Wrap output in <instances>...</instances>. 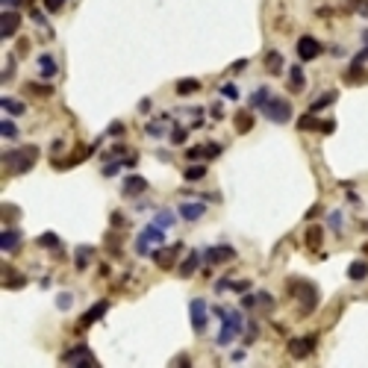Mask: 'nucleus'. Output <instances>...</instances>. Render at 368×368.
I'll list each match as a JSON object with an SVG mask.
<instances>
[{
	"label": "nucleus",
	"instance_id": "obj_1",
	"mask_svg": "<svg viewBox=\"0 0 368 368\" xmlns=\"http://www.w3.org/2000/svg\"><path fill=\"white\" fill-rule=\"evenodd\" d=\"M35 159H38V147H35V144H27V147H21V150H6V153H3V165H6L12 174L29 171V168L35 165Z\"/></svg>",
	"mask_w": 368,
	"mask_h": 368
},
{
	"label": "nucleus",
	"instance_id": "obj_2",
	"mask_svg": "<svg viewBox=\"0 0 368 368\" xmlns=\"http://www.w3.org/2000/svg\"><path fill=\"white\" fill-rule=\"evenodd\" d=\"M245 330V315L242 312H236V310H224V315H221V333H218V345L221 348H227L239 333Z\"/></svg>",
	"mask_w": 368,
	"mask_h": 368
},
{
	"label": "nucleus",
	"instance_id": "obj_3",
	"mask_svg": "<svg viewBox=\"0 0 368 368\" xmlns=\"http://www.w3.org/2000/svg\"><path fill=\"white\" fill-rule=\"evenodd\" d=\"M165 242V230L159 227V224H147L142 233H139V239H136V254L139 256H150L153 251H150V245H162Z\"/></svg>",
	"mask_w": 368,
	"mask_h": 368
},
{
	"label": "nucleus",
	"instance_id": "obj_4",
	"mask_svg": "<svg viewBox=\"0 0 368 368\" xmlns=\"http://www.w3.org/2000/svg\"><path fill=\"white\" fill-rule=\"evenodd\" d=\"M289 292L292 295H301V312L310 315L315 307H318V289L312 283H301V280H292L289 283Z\"/></svg>",
	"mask_w": 368,
	"mask_h": 368
},
{
	"label": "nucleus",
	"instance_id": "obj_5",
	"mask_svg": "<svg viewBox=\"0 0 368 368\" xmlns=\"http://www.w3.org/2000/svg\"><path fill=\"white\" fill-rule=\"evenodd\" d=\"M262 115H265L268 121H274V124H286V121L292 118V103L283 100V97H271V100L262 106Z\"/></svg>",
	"mask_w": 368,
	"mask_h": 368
},
{
	"label": "nucleus",
	"instance_id": "obj_6",
	"mask_svg": "<svg viewBox=\"0 0 368 368\" xmlns=\"http://www.w3.org/2000/svg\"><path fill=\"white\" fill-rule=\"evenodd\" d=\"M321 56V41L312 38V35H301L298 38V59L301 62H312Z\"/></svg>",
	"mask_w": 368,
	"mask_h": 368
},
{
	"label": "nucleus",
	"instance_id": "obj_7",
	"mask_svg": "<svg viewBox=\"0 0 368 368\" xmlns=\"http://www.w3.org/2000/svg\"><path fill=\"white\" fill-rule=\"evenodd\" d=\"M189 312H192V327H195V333H203V330H206V321H209V315H206V301L195 298V301L189 304Z\"/></svg>",
	"mask_w": 368,
	"mask_h": 368
},
{
	"label": "nucleus",
	"instance_id": "obj_8",
	"mask_svg": "<svg viewBox=\"0 0 368 368\" xmlns=\"http://www.w3.org/2000/svg\"><path fill=\"white\" fill-rule=\"evenodd\" d=\"M18 27H21V15L15 9H3V15H0V38H12L18 32Z\"/></svg>",
	"mask_w": 368,
	"mask_h": 368
},
{
	"label": "nucleus",
	"instance_id": "obj_9",
	"mask_svg": "<svg viewBox=\"0 0 368 368\" xmlns=\"http://www.w3.org/2000/svg\"><path fill=\"white\" fill-rule=\"evenodd\" d=\"M312 351H315V336H301V339H292V342H289V354H292L295 360H307Z\"/></svg>",
	"mask_w": 368,
	"mask_h": 368
},
{
	"label": "nucleus",
	"instance_id": "obj_10",
	"mask_svg": "<svg viewBox=\"0 0 368 368\" xmlns=\"http://www.w3.org/2000/svg\"><path fill=\"white\" fill-rule=\"evenodd\" d=\"M62 363H68V366H97V363H94V357H91V351H88L85 345L71 348V351L62 357Z\"/></svg>",
	"mask_w": 368,
	"mask_h": 368
},
{
	"label": "nucleus",
	"instance_id": "obj_11",
	"mask_svg": "<svg viewBox=\"0 0 368 368\" xmlns=\"http://www.w3.org/2000/svg\"><path fill=\"white\" fill-rule=\"evenodd\" d=\"M180 251H183V245H171V248H159V251H153L150 256H153V262H156L159 268L168 271V268L177 262V254H180Z\"/></svg>",
	"mask_w": 368,
	"mask_h": 368
},
{
	"label": "nucleus",
	"instance_id": "obj_12",
	"mask_svg": "<svg viewBox=\"0 0 368 368\" xmlns=\"http://www.w3.org/2000/svg\"><path fill=\"white\" fill-rule=\"evenodd\" d=\"M121 192H124V198H136V195L147 192V180H144V177H139V174H130V177H124Z\"/></svg>",
	"mask_w": 368,
	"mask_h": 368
},
{
	"label": "nucleus",
	"instance_id": "obj_13",
	"mask_svg": "<svg viewBox=\"0 0 368 368\" xmlns=\"http://www.w3.org/2000/svg\"><path fill=\"white\" fill-rule=\"evenodd\" d=\"M21 230H15V227H6L3 233H0V251L3 254H12V251H18V245H21Z\"/></svg>",
	"mask_w": 368,
	"mask_h": 368
},
{
	"label": "nucleus",
	"instance_id": "obj_14",
	"mask_svg": "<svg viewBox=\"0 0 368 368\" xmlns=\"http://www.w3.org/2000/svg\"><path fill=\"white\" fill-rule=\"evenodd\" d=\"M230 259H236V251L230 245H218V248L206 251V262H212V265H221V262H230Z\"/></svg>",
	"mask_w": 368,
	"mask_h": 368
},
{
	"label": "nucleus",
	"instance_id": "obj_15",
	"mask_svg": "<svg viewBox=\"0 0 368 368\" xmlns=\"http://www.w3.org/2000/svg\"><path fill=\"white\" fill-rule=\"evenodd\" d=\"M180 218H186V221H198V218H203V212H206V203H198V200H186V203H180Z\"/></svg>",
	"mask_w": 368,
	"mask_h": 368
},
{
	"label": "nucleus",
	"instance_id": "obj_16",
	"mask_svg": "<svg viewBox=\"0 0 368 368\" xmlns=\"http://www.w3.org/2000/svg\"><path fill=\"white\" fill-rule=\"evenodd\" d=\"M106 310H109V304H106V301L94 304V307H91V310H88V312H85V315L80 318V327H91L94 321H100V318L106 315Z\"/></svg>",
	"mask_w": 368,
	"mask_h": 368
},
{
	"label": "nucleus",
	"instance_id": "obj_17",
	"mask_svg": "<svg viewBox=\"0 0 368 368\" xmlns=\"http://www.w3.org/2000/svg\"><path fill=\"white\" fill-rule=\"evenodd\" d=\"M38 71H41L44 80H53L56 71H59V65H56V59H53L50 53H41V56H38Z\"/></svg>",
	"mask_w": 368,
	"mask_h": 368
},
{
	"label": "nucleus",
	"instance_id": "obj_18",
	"mask_svg": "<svg viewBox=\"0 0 368 368\" xmlns=\"http://www.w3.org/2000/svg\"><path fill=\"white\" fill-rule=\"evenodd\" d=\"M304 242H307V248H310V251H318V248H321V242H324V230H321L318 224L307 227V233H304Z\"/></svg>",
	"mask_w": 368,
	"mask_h": 368
},
{
	"label": "nucleus",
	"instance_id": "obj_19",
	"mask_svg": "<svg viewBox=\"0 0 368 368\" xmlns=\"http://www.w3.org/2000/svg\"><path fill=\"white\" fill-rule=\"evenodd\" d=\"M265 68H268V74H283V56H280V50H268L265 53Z\"/></svg>",
	"mask_w": 368,
	"mask_h": 368
},
{
	"label": "nucleus",
	"instance_id": "obj_20",
	"mask_svg": "<svg viewBox=\"0 0 368 368\" xmlns=\"http://www.w3.org/2000/svg\"><path fill=\"white\" fill-rule=\"evenodd\" d=\"M304 85H307V80H304L301 65H292V68H289V88H292V91H304Z\"/></svg>",
	"mask_w": 368,
	"mask_h": 368
},
{
	"label": "nucleus",
	"instance_id": "obj_21",
	"mask_svg": "<svg viewBox=\"0 0 368 368\" xmlns=\"http://www.w3.org/2000/svg\"><path fill=\"white\" fill-rule=\"evenodd\" d=\"M198 265H200V254H198V251H192V254L186 256V262L180 265V277H192V274L198 271Z\"/></svg>",
	"mask_w": 368,
	"mask_h": 368
},
{
	"label": "nucleus",
	"instance_id": "obj_22",
	"mask_svg": "<svg viewBox=\"0 0 368 368\" xmlns=\"http://www.w3.org/2000/svg\"><path fill=\"white\" fill-rule=\"evenodd\" d=\"M236 130H239V133H251V130H254V115H251L248 109L236 112Z\"/></svg>",
	"mask_w": 368,
	"mask_h": 368
},
{
	"label": "nucleus",
	"instance_id": "obj_23",
	"mask_svg": "<svg viewBox=\"0 0 368 368\" xmlns=\"http://www.w3.org/2000/svg\"><path fill=\"white\" fill-rule=\"evenodd\" d=\"M153 224H159L162 230H168V227H174V224H177V212H171V209H159V212H156V218H153Z\"/></svg>",
	"mask_w": 368,
	"mask_h": 368
},
{
	"label": "nucleus",
	"instance_id": "obj_24",
	"mask_svg": "<svg viewBox=\"0 0 368 368\" xmlns=\"http://www.w3.org/2000/svg\"><path fill=\"white\" fill-rule=\"evenodd\" d=\"M268 100H271V91H268V88L262 85V88H256V91L251 94V109H262V106H265Z\"/></svg>",
	"mask_w": 368,
	"mask_h": 368
},
{
	"label": "nucleus",
	"instance_id": "obj_25",
	"mask_svg": "<svg viewBox=\"0 0 368 368\" xmlns=\"http://www.w3.org/2000/svg\"><path fill=\"white\" fill-rule=\"evenodd\" d=\"M336 97H339L336 91H324V94H321L318 100H312V103H310V112H312V115H315V112H321V109H324V106H330V103H333Z\"/></svg>",
	"mask_w": 368,
	"mask_h": 368
},
{
	"label": "nucleus",
	"instance_id": "obj_26",
	"mask_svg": "<svg viewBox=\"0 0 368 368\" xmlns=\"http://www.w3.org/2000/svg\"><path fill=\"white\" fill-rule=\"evenodd\" d=\"M0 106H3L9 115H24V112H27V106H24L21 100H15V97H0Z\"/></svg>",
	"mask_w": 368,
	"mask_h": 368
},
{
	"label": "nucleus",
	"instance_id": "obj_27",
	"mask_svg": "<svg viewBox=\"0 0 368 368\" xmlns=\"http://www.w3.org/2000/svg\"><path fill=\"white\" fill-rule=\"evenodd\" d=\"M348 277H351V280H366V277H368V262H363V259L351 262V268H348Z\"/></svg>",
	"mask_w": 368,
	"mask_h": 368
},
{
	"label": "nucleus",
	"instance_id": "obj_28",
	"mask_svg": "<svg viewBox=\"0 0 368 368\" xmlns=\"http://www.w3.org/2000/svg\"><path fill=\"white\" fill-rule=\"evenodd\" d=\"M183 177H186L189 183H198V180H203V177H206V168H203V165H189Z\"/></svg>",
	"mask_w": 368,
	"mask_h": 368
},
{
	"label": "nucleus",
	"instance_id": "obj_29",
	"mask_svg": "<svg viewBox=\"0 0 368 368\" xmlns=\"http://www.w3.org/2000/svg\"><path fill=\"white\" fill-rule=\"evenodd\" d=\"M198 88H200L198 80H180V83H177V94H192V91H198Z\"/></svg>",
	"mask_w": 368,
	"mask_h": 368
},
{
	"label": "nucleus",
	"instance_id": "obj_30",
	"mask_svg": "<svg viewBox=\"0 0 368 368\" xmlns=\"http://www.w3.org/2000/svg\"><path fill=\"white\" fill-rule=\"evenodd\" d=\"M318 124H321V121H315L312 112H307L304 118H298V130H318Z\"/></svg>",
	"mask_w": 368,
	"mask_h": 368
},
{
	"label": "nucleus",
	"instance_id": "obj_31",
	"mask_svg": "<svg viewBox=\"0 0 368 368\" xmlns=\"http://www.w3.org/2000/svg\"><path fill=\"white\" fill-rule=\"evenodd\" d=\"M88 259H91V248H77V256H74V262H77V268H80V271L88 265Z\"/></svg>",
	"mask_w": 368,
	"mask_h": 368
},
{
	"label": "nucleus",
	"instance_id": "obj_32",
	"mask_svg": "<svg viewBox=\"0 0 368 368\" xmlns=\"http://www.w3.org/2000/svg\"><path fill=\"white\" fill-rule=\"evenodd\" d=\"M0 136H3V139H15V136H18V127H15L9 118H3V121H0Z\"/></svg>",
	"mask_w": 368,
	"mask_h": 368
},
{
	"label": "nucleus",
	"instance_id": "obj_33",
	"mask_svg": "<svg viewBox=\"0 0 368 368\" xmlns=\"http://www.w3.org/2000/svg\"><path fill=\"white\" fill-rule=\"evenodd\" d=\"M38 245H41V248H59V236H56V233H41V236H38Z\"/></svg>",
	"mask_w": 368,
	"mask_h": 368
},
{
	"label": "nucleus",
	"instance_id": "obj_34",
	"mask_svg": "<svg viewBox=\"0 0 368 368\" xmlns=\"http://www.w3.org/2000/svg\"><path fill=\"white\" fill-rule=\"evenodd\" d=\"M27 91H32V94H41V97H44V94H53V85H41V83H29V85H27Z\"/></svg>",
	"mask_w": 368,
	"mask_h": 368
},
{
	"label": "nucleus",
	"instance_id": "obj_35",
	"mask_svg": "<svg viewBox=\"0 0 368 368\" xmlns=\"http://www.w3.org/2000/svg\"><path fill=\"white\" fill-rule=\"evenodd\" d=\"M221 150H224V147H221V144H215V142L203 144V156H206V159H215V156H221Z\"/></svg>",
	"mask_w": 368,
	"mask_h": 368
},
{
	"label": "nucleus",
	"instance_id": "obj_36",
	"mask_svg": "<svg viewBox=\"0 0 368 368\" xmlns=\"http://www.w3.org/2000/svg\"><path fill=\"white\" fill-rule=\"evenodd\" d=\"M186 139H189V130H186V127H177V130H171V142H174V144H183Z\"/></svg>",
	"mask_w": 368,
	"mask_h": 368
},
{
	"label": "nucleus",
	"instance_id": "obj_37",
	"mask_svg": "<svg viewBox=\"0 0 368 368\" xmlns=\"http://www.w3.org/2000/svg\"><path fill=\"white\" fill-rule=\"evenodd\" d=\"M221 94H224V97H230V100H239V88H236L233 83H227V85H221Z\"/></svg>",
	"mask_w": 368,
	"mask_h": 368
},
{
	"label": "nucleus",
	"instance_id": "obj_38",
	"mask_svg": "<svg viewBox=\"0 0 368 368\" xmlns=\"http://www.w3.org/2000/svg\"><path fill=\"white\" fill-rule=\"evenodd\" d=\"M186 159H189V162L203 159V147H189V150H186Z\"/></svg>",
	"mask_w": 368,
	"mask_h": 368
},
{
	"label": "nucleus",
	"instance_id": "obj_39",
	"mask_svg": "<svg viewBox=\"0 0 368 368\" xmlns=\"http://www.w3.org/2000/svg\"><path fill=\"white\" fill-rule=\"evenodd\" d=\"M144 133H147V136H153V139H159L165 130H162V124H147V127H144Z\"/></svg>",
	"mask_w": 368,
	"mask_h": 368
},
{
	"label": "nucleus",
	"instance_id": "obj_40",
	"mask_svg": "<svg viewBox=\"0 0 368 368\" xmlns=\"http://www.w3.org/2000/svg\"><path fill=\"white\" fill-rule=\"evenodd\" d=\"M71 304H74V298H71V295H68V292H65V295H59V298H56V307H59V310H68V307H71Z\"/></svg>",
	"mask_w": 368,
	"mask_h": 368
},
{
	"label": "nucleus",
	"instance_id": "obj_41",
	"mask_svg": "<svg viewBox=\"0 0 368 368\" xmlns=\"http://www.w3.org/2000/svg\"><path fill=\"white\" fill-rule=\"evenodd\" d=\"M330 227H333L336 233L342 230V212H330Z\"/></svg>",
	"mask_w": 368,
	"mask_h": 368
},
{
	"label": "nucleus",
	"instance_id": "obj_42",
	"mask_svg": "<svg viewBox=\"0 0 368 368\" xmlns=\"http://www.w3.org/2000/svg\"><path fill=\"white\" fill-rule=\"evenodd\" d=\"M256 304H259V307H265V310H271V307H274L271 295H265V292H262V295H256Z\"/></svg>",
	"mask_w": 368,
	"mask_h": 368
},
{
	"label": "nucleus",
	"instance_id": "obj_43",
	"mask_svg": "<svg viewBox=\"0 0 368 368\" xmlns=\"http://www.w3.org/2000/svg\"><path fill=\"white\" fill-rule=\"evenodd\" d=\"M62 6H65V0H44V9H47V12H59Z\"/></svg>",
	"mask_w": 368,
	"mask_h": 368
},
{
	"label": "nucleus",
	"instance_id": "obj_44",
	"mask_svg": "<svg viewBox=\"0 0 368 368\" xmlns=\"http://www.w3.org/2000/svg\"><path fill=\"white\" fill-rule=\"evenodd\" d=\"M109 136H124V124H121V121H112V124H109Z\"/></svg>",
	"mask_w": 368,
	"mask_h": 368
},
{
	"label": "nucleus",
	"instance_id": "obj_45",
	"mask_svg": "<svg viewBox=\"0 0 368 368\" xmlns=\"http://www.w3.org/2000/svg\"><path fill=\"white\" fill-rule=\"evenodd\" d=\"M118 171H121V162H112V165H106V168H103V174H106V177H115Z\"/></svg>",
	"mask_w": 368,
	"mask_h": 368
},
{
	"label": "nucleus",
	"instance_id": "obj_46",
	"mask_svg": "<svg viewBox=\"0 0 368 368\" xmlns=\"http://www.w3.org/2000/svg\"><path fill=\"white\" fill-rule=\"evenodd\" d=\"M230 289H233V292H248L251 283H248V280H239V283H230Z\"/></svg>",
	"mask_w": 368,
	"mask_h": 368
},
{
	"label": "nucleus",
	"instance_id": "obj_47",
	"mask_svg": "<svg viewBox=\"0 0 368 368\" xmlns=\"http://www.w3.org/2000/svg\"><path fill=\"white\" fill-rule=\"evenodd\" d=\"M318 130H321V133H333V130H336V121H321Z\"/></svg>",
	"mask_w": 368,
	"mask_h": 368
},
{
	"label": "nucleus",
	"instance_id": "obj_48",
	"mask_svg": "<svg viewBox=\"0 0 368 368\" xmlns=\"http://www.w3.org/2000/svg\"><path fill=\"white\" fill-rule=\"evenodd\" d=\"M112 224H115V227H127V221H124L121 212H112Z\"/></svg>",
	"mask_w": 368,
	"mask_h": 368
},
{
	"label": "nucleus",
	"instance_id": "obj_49",
	"mask_svg": "<svg viewBox=\"0 0 368 368\" xmlns=\"http://www.w3.org/2000/svg\"><path fill=\"white\" fill-rule=\"evenodd\" d=\"M242 307H256V295H245V298H242Z\"/></svg>",
	"mask_w": 368,
	"mask_h": 368
},
{
	"label": "nucleus",
	"instance_id": "obj_50",
	"mask_svg": "<svg viewBox=\"0 0 368 368\" xmlns=\"http://www.w3.org/2000/svg\"><path fill=\"white\" fill-rule=\"evenodd\" d=\"M189 363H192V360H189V357H186V354H183V357H177V360H174V366H189Z\"/></svg>",
	"mask_w": 368,
	"mask_h": 368
},
{
	"label": "nucleus",
	"instance_id": "obj_51",
	"mask_svg": "<svg viewBox=\"0 0 368 368\" xmlns=\"http://www.w3.org/2000/svg\"><path fill=\"white\" fill-rule=\"evenodd\" d=\"M245 65H248V59H239V62L233 65V71H245Z\"/></svg>",
	"mask_w": 368,
	"mask_h": 368
},
{
	"label": "nucleus",
	"instance_id": "obj_52",
	"mask_svg": "<svg viewBox=\"0 0 368 368\" xmlns=\"http://www.w3.org/2000/svg\"><path fill=\"white\" fill-rule=\"evenodd\" d=\"M139 112H150V100H142V103H139Z\"/></svg>",
	"mask_w": 368,
	"mask_h": 368
},
{
	"label": "nucleus",
	"instance_id": "obj_53",
	"mask_svg": "<svg viewBox=\"0 0 368 368\" xmlns=\"http://www.w3.org/2000/svg\"><path fill=\"white\" fill-rule=\"evenodd\" d=\"M15 3H18V0H3V6H6V9H12Z\"/></svg>",
	"mask_w": 368,
	"mask_h": 368
},
{
	"label": "nucleus",
	"instance_id": "obj_54",
	"mask_svg": "<svg viewBox=\"0 0 368 368\" xmlns=\"http://www.w3.org/2000/svg\"><path fill=\"white\" fill-rule=\"evenodd\" d=\"M363 251H366V254H368V245H366V248H363Z\"/></svg>",
	"mask_w": 368,
	"mask_h": 368
},
{
	"label": "nucleus",
	"instance_id": "obj_55",
	"mask_svg": "<svg viewBox=\"0 0 368 368\" xmlns=\"http://www.w3.org/2000/svg\"><path fill=\"white\" fill-rule=\"evenodd\" d=\"M24 3H32V0H24Z\"/></svg>",
	"mask_w": 368,
	"mask_h": 368
},
{
	"label": "nucleus",
	"instance_id": "obj_56",
	"mask_svg": "<svg viewBox=\"0 0 368 368\" xmlns=\"http://www.w3.org/2000/svg\"><path fill=\"white\" fill-rule=\"evenodd\" d=\"M354 3H360V0H354Z\"/></svg>",
	"mask_w": 368,
	"mask_h": 368
}]
</instances>
